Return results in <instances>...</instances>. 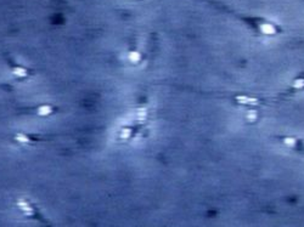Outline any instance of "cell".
I'll list each match as a JSON object with an SVG mask.
<instances>
[{
    "instance_id": "1",
    "label": "cell",
    "mask_w": 304,
    "mask_h": 227,
    "mask_svg": "<svg viewBox=\"0 0 304 227\" xmlns=\"http://www.w3.org/2000/svg\"><path fill=\"white\" fill-rule=\"evenodd\" d=\"M13 74L16 75V77H26L27 75V71L24 69V68H22V67H16L15 69H13Z\"/></svg>"
},
{
    "instance_id": "2",
    "label": "cell",
    "mask_w": 304,
    "mask_h": 227,
    "mask_svg": "<svg viewBox=\"0 0 304 227\" xmlns=\"http://www.w3.org/2000/svg\"><path fill=\"white\" fill-rule=\"evenodd\" d=\"M51 111H52V107H51V106H41V107L39 108V114H40V115H48V114L51 113Z\"/></svg>"
}]
</instances>
